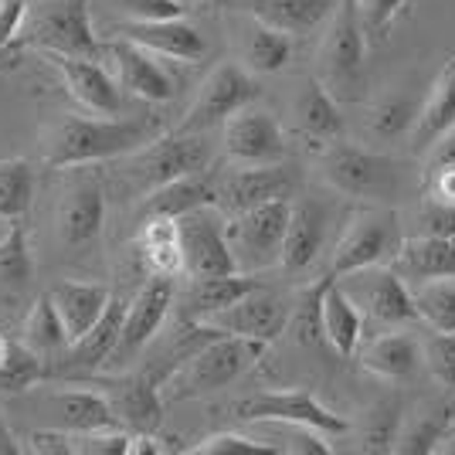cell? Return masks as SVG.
<instances>
[{"instance_id": "cell-1", "label": "cell", "mask_w": 455, "mask_h": 455, "mask_svg": "<svg viewBox=\"0 0 455 455\" xmlns=\"http://www.w3.org/2000/svg\"><path fill=\"white\" fill-rule=\"evenodd\" d=\"M160 136L153 116H99V119H61L44 140V160L52 167H85L116 156H133Z\"/></svg>"}, {"instance_id": "cell-2", "label": "cell", "mask_w": 455, "mask_h": 455, "mask_svg": "<svg viewBox=\"0 0 455 455\" xmlns=\"http://www.w3.org/2000/svg\"><path fill=\"white\" fill-rule=\"evenodd\" d=\"M266 340H251V337H235V333H214L201 343L197 350H190L184 361L173 367L164 378V401H188L201 395L225 391L228 384L248 374L266 354Z\"/></svg>"}, {"instance_id": "cell-3", "label": "cell", "mask_w": 455, "mask_h": 455, "mask_svg": "<svg viewBox=\"0 0 455 455\" xmlns=\"http://www.w3.org/2000/svg\"><path fill=\"white\" fill-rule=\"evenodd\" d=\"M323 180L347 197H367V201H387L398 194L401 173L398 164L384 153L363 150L354 143H330L320 156Z\"/></svg>"}, {"instance_id": "cell-4", "label": "cell", "mask_w": 455, "mask_h": 455, "mask_svg": "<svg viewBox=\"0 0 455 455\" xmlns=\"http://www.w3.org/2000/svg\"><path fill=\"white\" fill-rule=\"evenodd\" d=\"M24 38L44 55L99 58L102 52L89 18V0H38V7L28 14Z\"/></svg>"}, {"instance_id": "cell-5", "label": "cell", "mask_w": 455, "mask_h": 455, "mask_svg": "<svg viewBox=\"0 0 455 455\" xmlns=\"http://www.w3.org/2000/svg\"><path fill=\"white\" fill-rule=\"evenodd\" d=\"M292 221V201H268L251 211H242L228 225V242L235 251L238 272H262L283 262L285 231Z\"/></svg>"}, {"instance_id": "cell-6", "label": "cell", "mask_w": 455, "mask_h": 455, "mask_svg": "<svg viewBox=\"0 0 455 455\" xmlns=\"http://www.w3.org/2000/svg\"><path fill=\"white\" fill-rule=\"evenodd\" d=\"M367 28H363L357 4L343 0L333 24L320 44V82L337 95L350 99L363 85V58H367Z\"/></svg>"}, {"instance_id": "cell-7", "label": "cell", "mask_w": 455, "mask_h": 455, "mask_svg": "<svg viewBox=\"0 0 455 455\" xmlns=\"http://www.w3.org/2000/svg\"><path fill=\"white\" fill-rule=\"evenodd\" d=\"M255 95H259V85H255V78H251L245 65L221 61L201 82L190 109L184 113L180 126H177V133H208L211 126L228 123L235 113H242L245 106H251Z\"/></svg>"}, {"instance_id": "cell-8", "label": "cell", "mask_w": 455, "mask_h": 455, "mask_svg": "<svg viewBox=\"0 0 455 455\" xmlns=\"http://www.w3.org/2000/svg\"><path fill=\"white\" fill-rule=\"evenodd\" d=\"M235 418L251 421V425H306L316 428L323 435H343L350 425L347 418L330 411L316 395H309L303 387L296 391H266V395H251V398L235 401Z\"/></svg>"}, {"instance_id": "cell-9", "label": "cell", "mask_w": 455, "mask_h": 455, "mask_svg": "<svg viewBox=\"0 0 455 455\" xmlns=\"http://www.w3.org/2000/svg\"><path fill=\"white\" fill-rule=\"evenodd\" d=\"M401 235H398V218L391 211H363L357 214L350 228L343 231V238L333 248V266H330V275L333 279H343V275H354L361 268L380 266L387 262L391 255L401 251Z\"/></svg>"}, {"instance_id": "cell-10", "label": "cell", "mask_w": 455, "mask_h": 455, "mask_svg": "<svg viewBox=\"0 0 455 455\" xmlns=\"http://www.w3.org/2000/svg\"><path fill=\"white\" fill-rule=\"evenodd\" d=\"M133 173L140 188L150 194L153 188H164L177 177L201 173L211 167V150L204 143V133H177L156 136L150 147L133 153Z\"/></svg>"}, {"instance_id": "cell-11", "label": "cell", "mask_w": 455, "mask_h": 455, "mask_svg": "<svg viewBox=\"0 0 455 455\" xmlns=\"http://www.w3.org/2000/svg\"><path fill=\"white\" fill-rule=\"evenodd\" d=\"M180 225V245H184V275L188 279H211V275H231L238 272L235 251L228 242V225L214 208L190 211L177 218Z\"/></svg>"}, {"instance_id": "cell-12", "label": "cell", "mask_w": 455, "mask_h": 455, "mask_svg": "<svg viewBox=\"0 0 455 455\" xmlns=\"http://www.w3.org/2000/svg\"><path fill=\"white\" fill-rule=\"evenodd\" d=\"M173 303H177V289H173L171 275H150V283L143 285L126 306L123 333H119V343H116L106 367H123V363L136 361L147 350V343L160 333V326L167 323Z\"/></svg>"}, {"instance_id": "cell-13", "label": "cell", "mask_w": 455, "mask_h": 455, "mask_svg": "<svg viewBox=\"0 0 455 455\" xmlns=\"http://www.w3.org/2000/svg\"><path fill=\"white\" fill-rule=\"evenodd\" d=\"M225 153L238 167H266V164H283L289 147L275 116L245 106L225 123Z\"/></svg>"}, {"instance_id": "cell-14", "label": "cell", "mask_w": 455, "mask_h": 455, "mask_svg": "<svg viewBox=\"0 0 455 455\" xmlns=\"http://www.w3.org/2000/svg\"><path fill=\"white\" fill-rule=\"evenodd\" d=\"M343 289L354 296V303L363 306L378 323L401 326V323L418 320V306L411 285L401 279L395 268H361L354 275H343Z\"/></svg>"}, {"instance_id": "cell-15", "label": "cell", "mask_w": 455, "mask_h": 455, "mask_svg": "<svg viewBox=\"0 0 455 455\" xmlns=\"http://www.w3.org/2000/svg\"><path fill=\"white\" fill-rule=\"evenodd\" d=\"M289 323V306L268 292V289H251L248 296H242L235 306H228L225 313H218L208 326H214L218 333H235V337H251V340H279Z\"/></svg>"}, {"instance_id": "cell-16", "label": "cell", "mask_w": 455, "mask_h": 455, "mask_svg": "<svg viewBox=\"0 0 455 455\" xmlns=\"http://www.w3.org/2000/svg\"><path fill=\"white\" fill-rule=\"evenodd\" d=\"M109 55H113V68L116 78L126 92H133L136 99L143 102H153V106H164L171 102L173 92H177V82L173 76L153 58V52H147L143 44L126 38H116L109 44Z\"/></svg>"}, {"instance_id": "cell-17", "label": "cell", "mask_w": 455, "mask_h": 455, "mask_svg": "<svg viewBox=\"0 0 455 455\" xmlns=\"http://www.w3.org/2000/svg\"><path fill=\"white\" fill-rule=\"evenodd\" d=\"M55 72L61 76L68 95L78 106H85L95 116H116L123 106L119 95V78L109 76V68H102L95 58H78V55H44Z\"/></svg>"}, {"instance_id": "cell-18", "label": "cell", "mask_w": 455, "mask_h": 455, "mask_svg": "<svg viewBox=\"0 0 455 455\" xmlns=\"http://www.w3.org/2000/svg\"><path fill=\"white\" fill-rule=\"evenodd\" d=\"M221 188V208L228 214H242L268 201H292L296 194V173L283 164H266V167H238L228 173Z\"/></svg>"}, {"instance_id": "cell-19", "label": "cell", "mask_w": 455, "mask_h": 455, "mask_svg": "<svg viewBox=\"0 0 455 455\" xmlns=\"http://www.w3.org/2000/svg\"><path fill=\"white\" fill-rule=\"evenodd\" d=\"M116 35L126 41L143 44L147 52L160 58H173L184 65H197L201 58L208 55V41L204 35L184 18L171 20H126L116 28Z\"/></svg>"}, {"instance_id": "cell-20", "label": "cell", "mask_w": 455, "mask_h": 455, "mask_svg": "<svg viewBox=\"0 0 455 455\" xmlns=\"http://www.w3.org/2000/svg\"><path fill=\"white\" fill-rule=\"evenodd\" d=\"M55 225L58 242L65 248H82L99 238V231L106 225V194L99 188V180L85 177L61 194Z\"/></svg>"}, {"instance_id": "cell-21", "label": "cell", "mask_w": 455, "mask_h": 455, "mask_svg": "<svg viewBox=\"0 0 455 455\" xmlns=\"http://www.w3.org/2000/svg\"><path fill=\"white\" fill-rule=\"evenodd\" d=\"M320 333L340 357L357 354L363 337L361 306L354 303V296L333 275H326L320 283Z\"/></svg>"}, {"instance_id": "cell-22", "label": "cell", "mask_w": 455, "mask_h": 455, "mask_svg": "<svg viewBox=\"0 0 455 455\" xmlns=\"http://www.w3.org/2000/svg\"><path fill=\"white\" fill-rule=\"evenodd\" d=\"M245 18H259L285 35H309L323 20L333 18L340 0H228Z\"/></svg>"}, {"instance_id": "cell-23", "label": "cell", "mask_w": 455, "mask_h": 455, "mask_svg": "<svg viewBox=\"0 0 455 455\" xmlns=\"http://www.w3.org/2000/svg\"><path fill=\"white\" fill-rule=\"evenodd\" d=\"M326 225H330V214L323 204H316V201L292 204V221L285 231L283 262H279L289 275H303L316 266L323 245H326Z\"/></svg>"}, {"instance_id": "cell-24", "label": "cell", "mask_w": 455, "mask_h": 455, "mask_svg": "<svg viewBox=\"0 0 455 455\" xmlns=\"http://www.w3.org/2000/svg\"><path fill=\"white\" fill-rule=\"evenodd\" d=\"M218 204H221V188L208 171H201L177 177L164 188H153L143 197V218H184L190 211L218 208Z\"/></svg>"}, {"instance_id": "cell-25", "label": "cell", "mask_w": 455, "mask_h": 455, "mask_svg": "<svg viewBox=\"0 0 455 455\" xmlns=\"http://www.w3.org/2000/svg\"><path fill=\"white\" fill-rule=\"evenodd\" d=\"M391 268L408 285L455 279V235H421L404 242Z\"/></svg>"}, {"instance_id": "cell-26", "label": "cell", "mask_w": 455, "mask_h": 455, "mask_svg": "<svg viewBox=\"0 0 455 455\" xmlns=\"http://www.w3.org/2000/svg\"><path fill=\"white\" fill-rule=\"evenodd\" d=\"M292 119H296V130L320 147H330L343 136V113L337 106V95L320 78L303 82V89L292 102Z\"/></svg>"}, {"instance_id": "cell-27", "label": "cell", "mask_w": 455, "mask_h": 455, "mask_svg": "<svg viewBox=\"0 0 455 455\" xmlns=\"http://www.w3.org/2000/svg\"><path fill=\"white\" fill-rule=\"evenodd\" d=\"M48 296H52V303H55L58 316L65 323V333H68L72 343L82 340L95 323L102 320V313L109 309V303H113V292L99 283H58Z\"/></svg>"}, {"instance_id": "cell-28", "label": "cell", "mask_w": 455, "mask_h": 455, "mask_svg": "<svg viewBox=\"0 0 455 455\" xmlns=\"http://www.w3.org/2000/svg\"><path fill=\"white\" fill-rule=\"evenodd\" d=\"M455 130V58L442 68L438 82L432 85L428 99L418 109V123L411 130V150L418 156H428L445 133Z\"/></svg>"}, {"instance_id": "cell-29", "label": "cell", "mask_w": 455, "mask_h": 455, "mask_svg": "<svg viewBox=\"0 0 455 455\" xmlns=\"http://www.w3.org/2000/svg\"><path fill=\"white\" fill-rule=\"evenodd\" d=\"M136 255L147 275H184V245L177 218H143L136 231Z\"/></svg>"}, {"instance_id": "cell-30", "label": "cell", "mask_w": 455, "mask_h": 455, "mask_svg": "<svg viewBox=\"0 0 455 455\" xmlns=\"http://www.w3.org/2000/svg\"><path fill=\"white\" fill-rule=\"evenodd\" d=\"M251 289H259L255 279H248V272H231V275H211V279H190V285L180 296L184 316L190 323H208L218 313H225L228 306H235Z\"/></svg>"}, {"instance_id": "cell-31", "label": "cell", "mask_w": 455, "mask_h": 455, "mask_svg": "<svg viewBox=\"0 0 455 455\" xmlns=\"http://www.w3.org/2000/svg\"><path fill=\"white\" fill-rule=\"evenodd\" d=\"M361 363L367 374H378L384 380H411L425 363V343H418L404 330H395L367 343Z\"/></svg>"}, {"instance_id": "cell-32", "label": "cell", "mask_w": 455, "mask_h": 455, "mask_svg": "<svg viewBox=\"0 0 455 455\" xmlns=\"http://www.w3.org/2000/svg\"><path fill=\"white\" fill-rule=\"evenodd\" d=\"M126 299H116L109 303V309L102 313V320L95 323L92 330L76 340L68 350H65V367H76V371H99L106 367L109 357H113L116 343H119V333H123V320H126Z\"/></svg>"}, {"instance_id": "cell-33", "label": "cell", "mask_w": 455, "mask_h": 455, "mask_svg": "<svg viewBox=\"0 0 455 455\" xmlns=\"http://www.w3.org/2000/svg\"><path fill=\"white\" fill-rule=\"evenodd\" d=\"M292 35L272 28L266 20L248 18L242 28V65L255 76H275L292 58Z\"/></svg>"}, {"instance_id": "cell-34", "label": "cell", "mask_w": 455, "mask_h": 455, "mask_svg": "<svg viewBox=\"0 0 455 455\" xmlns=\"http://www.w3.org/2000/svg\"><path fill=\"white\" fill-rule=\"evenodd\" d=\"M52 411L58 418V428H65L72 435L119 425L113 401L106 395H95V391H58V395H52Z\"/></svg>"}, {"instance_id": "cell-35", "label": "cell", "mask_w": 455, "mask_h": 455, "mask_svg": "<svg viewBox=\"0 0 455 455\" xmlns=\"http://www.w3.org/2000/svg\"><path fill=\"white\" fill-rule=\"evenodd\" d=\"M113 411L126 428H133L140 435H153L164 421V395H160L156 380L147 374L126 380V387L113 401Z\"/></svg>"}, {"instance_id": "cell-36", "label": "cell", "mask_w": 455, "mask_h": 455, "mask_svg": "<svg viewBox=\"0 0 455 455\" xmlns=\"http://www.w3.org/2000/svg\"><path fill=\"white\" fill-rule=\"evenodd\" d=\"M20 340L28 343L31 350H38L41 357H58L68 350V333H65V323L58 316L52 296H41L38 303L28 309V316L20 323Z\"/></svg>"}, {"instance_id": "cell-37", "label": "cell", "mask_w": 455, "mask_h": 455, "mask_svg": "<svg viewBox=\"0 0 455 455\" xmlns=\"http://www.w3.org/2000/svg\"><path fill=\"white\" fill-rule=\"evenodd\" d=\"M35 201V167L24 156H0V221H20Z\"/></svg>"}, {"instance_id": "cell-38", "label": "cell", "mask_w": 455, "mask_h": 455, "mask_svg": "<svg viewBox=\"0 0 455 455\" xmlns=\"http://www.w3.org/2000/svg\"><path fill=\"white\" fill-rule=\"evenodd\" d=\"M418 320L435 333H455V279H432L411 285Z\"/></svg>"}, {"instance_id": "cell-39", "label": "cell", "mask_w": 455, "mask_h": 455, "mask_svg": "<svg viewBox=\"0 0 455 455\" xmlns=\"http://www.w3.org/2000/svg\"><path fill=\"white\" fill-rule=\"evenodd\" d=\"M44 378H48V357H41L24 340L11 343V354L0 367V395H24Z\"/></svg>"}, {"instance_id": "cell-40", "label": "cell", "mask_w": 455, "mask_h": 455, "mask_svg": "<svg viewBox=\"0 0 455 455\" xmlns=\"http://www.w3.org/2000/svg\"><path fill=\"white\" fill-rule=\"evenodd\" d=\"M418 106L411 95H387L371 106L367 116V130L378 140H398V136H411L418 123Z\"/></svg>"}, {"instance_id": "cell-41", "label": "cell", "mask_w": 455, "mask_h": 455, "mask_svg": "<svg viewBox=\"0 0 455 455\" xmlns=\"http://www.w3.org/2000/svg\"><path fill=\"white\" fill-rule=\"evenodd\" d=\"M452 432V411L449 408H438L432 415L415 418L404 432L398 435V445L395 452L401 455H435L442 438Z\"/></svg>"}, {"instance_id": "cell-42", "label": "cell", "mask_w": 455, "mask_h": 455, "mask_svg": "<svg viewBox=\"0 0 455 455\" xmlns=\"http://www.w3.org/2000/svg\"><path fill=\"white\" fill-rule=\"evenodd\" d=\"M31 251H28V235L20 221H11V228L0 238V283L24 285L31 279Z\"/></svg>"}, {"instance_id": "cell-43", "label": "cell", "mask_w": 455, "mask_h": 455, "mask_svg": "<svg viewBox=\"0 0 455 455\" xmlns=\"http://www.w3.org/2000/svg\"><path fill=\"white\" fill-rule=\"evenodd\" d=\"M398 404L395 401H380L367 418L363 428V449L367 452H391L398 445Z\"/></svg>"}, {"instance_id": "cell-44", "label": "cell", "mask_w": 455, "mask_h": 455, "mask_svg": "<svg viewBox=\"0 0 455 455\" xmlns=\"http://www.w3.org/2000/svg\"><path fill=\"white\" fill-rule=\"evenodd\" d=\"M425 367L442 387L455 391V333L432 330V337L425 340Z\"/></svg>"}, {"instance_id": "cell-45", "label": "cell", "mask_w": 455, "mask_h": 455, "mask_svg": "<svg viewBox=\"0 0 455 455\" xmlns=\"http://www.w3.org/2000/svg\"><path fill=\"white\" fill-rule=\"evenodd\" d=\"M194 455H259V452H279V445H268V442H259V438L248 435H235V432H218V435H208L201 445L190 449Z\"/></svg>"}, {"instance_id": "cell-46", "label": "cell", "mask_w": 455, "mask_h": 455, "mask_svg": "<svg viewBox=\"0 0 455 455\" xmlns=\"http://www.w3.org/2000/svg\"><path fill=\"white\" fill-rule=\"evenodd\" d=\"M78 455H130L133 452V435L119 428H99V432H82L76 435Z\"/></svg>"}, {"instance_id": "cell-47", "label": "cell", "mask_w": 455, "mask_h": 455, "mask_svg": "<svg viewBox=\"0 0 455 455\" xmlns=\"http://www.w3.org/2000/svg\"><path fill=\"white\" fill-rule=\"evenodd\" d=\"M130 20H171L188 14V0H119Z\"/></svg>"}, {"instance_id": "cell-48", "label": "cell", "mask_w": 455, "mask_h": 455, "mask_svg": "<svg viewBox=\"0 0 455 455\" xmlns=\"http://www.w3.org/2000/svg\"><path fill=\"white\" fill-rule=\"evenodd\" d=\"M28 0H0V52L18 48L24 24H28Z\"/></svg>"}, {"instance_id": "cell-49", "label": "cell", "mask_w": 455, "mask_h": 455, "mask_svg": "<svg viewBox=\"0 0 455 455\" xmlns=\"http://www.w3.org/2000/svg\"><path fill=\"white\" fill-rule=\"evenodd\" d=\"M354 4H357V14H361L363 28L371 35H378V31H384L391 20L398 18V11L408 0H354Z\"/></svg>"}, {"instance_id": "cell-50", "label": "cell", "mask_w": 455, "mask_h": 455, "mask_svg": "<svg viewBox=\"0 0 455 455\" xmlns=\"http://www.w3.org/2000/svg\"><path fill=\"white\" fill-rule=\"evenodd\" d=\"M28 449L38 455H76V435L65 428H41L28 435Z\"/></svg>"}, {"instance_id": "cell-51", "label": "cell", "mask_w": 455, "mask_h": 455, "mask_svg": "<svg viewBox=\"0 0 455 455\" xmlns=\"http://www.w3.org/2000/svg\"><path fill=\"white\" fill-rule=\"evenodd\" d=\"M428 194L435 204H445V208L455 211V164H445V167H432V177H428Z\"/></svg>"}, {"instance_id": "cell-52", "label": "cell", "mask_w": 455, "mask_h": 455, "mask_svg": "<svg viewBox=\"0 0 455 455\" xmlns=\"http://www.w3.org/2000/svg\"><path fill=\"white\" fill-rule=\"evenodd\" d=\"M445 164H455V130L442 136L435 150L428 153V167H445Z\"/></svg>"}, {"instance_id": "cell-53", "label": "cell", "mask_w": 455, "mask_h": 455, "mask_svg": "<svg viewBox=\"0 0 455 455\" xmlns=\"http://www.w3.org/2000/svg\"><path fill=\"white\" fill-rule=\"evenodd\" d=\"M18 61H20V48H4V52H0V72L14 68Z\"/></svg>"}, {"instance_id": "cell-54", "label": "cell", "mask_w": 455, "mask_h": 455, "mask_svg": "<svg viewBox=\"0 0 455 455\" xmlns=\"http://www.w3.org/2000/svg\"><path fill=\"white\" fill-rule=\"evenodd\" d=\"M435 455H455V432H449V435L442 438V445H438Z\"/></svg>"}, {"instance_id": "cell-55", "label": "cell", "mask_w": 455, "mask_h": 455, "mask_svg": "<svg viewBox=\"0 0 455 455\" xmlns=\"http://www.w3.org/2000/svg\"><path fill=\"white\" fill-rule=\"evenodd\" d=\"M7 354H11V340L0 337V367H4V361H7Z\"/></svg>"}, {"instance_id": "cell-56", "label": "cell", "mask_w": 455, "mask_h": 455, "mask_svg": "<svg viewBox=\"0 0 455 455\" xmlns=\"http://www.w3.org/2000/svg\"><path fill=\"white\" fill-rule=\"evenodd\" d=\"M190 4H208V0H190Z\"/></svg>"}]
</instances>
